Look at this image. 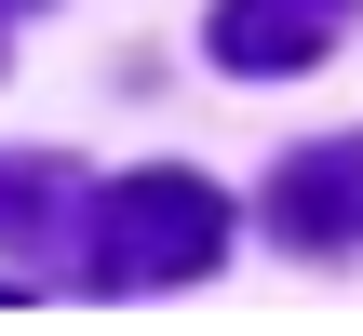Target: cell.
Wrapping results in <instances>:
<instances>
[{"instance_id": "obj_1", "label": "cell", "mask_w": 363, "mask_h": 336, "mask_svg": "<svg viewBox=\"0 0 363 336\" xmlns=\"http://www.w3.org/2000/svg\"><path fill=\"white\" fill-rule=\"evenodd\" d=\"M229 256V202L202 189V175H121L108 202H94V283L108 296H148V283H202Z\"/></svg>"}, {"instance_id": "obj_4", "label": "cell", "mask_w": 363, "mask_h": 336, "mask_svg": "<svg viewBox=\"0 0 363 336\" xmlns=\"http://www.w3.org/2000/svg\"><path fill=\"white\" fill-rule=\"evenodd\" d=\"M54 202H67L54 162H0V229H54Z\"/></svg>"}, {"instance_id": "obj_3", "label": "cell", "mask_w": 363, "mask_h": 336, "mask_svg": "<svg viewBox=\"0 0 363 336\" xmlns=\"http://www.w3.org/2000/svg\"><path fill=\"white\" fill-rule=\"evenodd\" d=\"M269 229L296 256H350L363 242V135H323V148H296L269 175Z\"/></svg>"}, {"instance_id": "obj_2", "label": "cell", "mask_w": 363, "mask_h": 336, "mask_svg": "<svg viewBox=\"0 0 363 336\" xmlns=\"http://www.w3.org/2000/svg\"><path fill=\"white\" fill-rule=\"evenodd\" d=\"M337 27H363V0H216V67L229 81H296L337 54Z\"/></svg>"}]
</instances>
